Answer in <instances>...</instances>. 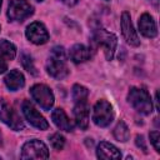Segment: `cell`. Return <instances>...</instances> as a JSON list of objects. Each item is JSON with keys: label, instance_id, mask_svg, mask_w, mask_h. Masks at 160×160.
Wrapping results in <instances>:
<instances>
[{"label": "cell", "instance_id": "cell-1", "mask_svg": "<svg viewBox=\"0 0 160 160\" xmlns=\"http://www.w3.org/2000/svg\"><path fill=\"white\" fill-rule=\"evenodd\" d=\"M45 68L46 72L56 80H62L69 75L66 54L62 46H54L51 49Z\"/></svg>", "mask_w": 160, "mask_h": 160}, {"label": "cell", "instance_id": "cell-2", "mask_svg": "<svg viewBox=\"0 0 160 160\" xmlns=\"http://www.w3.org/2000/svg\"><path fill=\"white\" fill-rule=\"evenodd\" d=\"M128 101L129 104L140 114L142 115H150L152 111V101L151 98L144 88H130L128 92Z\"/></svg>", "mask_w": 160, "mask_h": 160}, {"label": "cell", "instance_id": "cell-3", "mask_svg": "<svg viewBox=\"0 0 160 160\" xmlns=\"http://www.w3.org/2000/svg\"><path fill=\"white\" fill-rule=\"evenodd\" d=\"M91 41L96 46L102 48L106 60H112L115 50H116V45H118V38L115 34L109 32L105 29H96L92 32Z\"/></svg>", "mask_w": 160, "mask_h": 160}, {"label": "cell", "instance_id": "cell-4", "mask_svg": "<svg viewBox=\"0 0 160 160\" xmlns=\"http://www.w3.org/2000/svg\"><path fill=\"white\" fill-rule=\"evenodd\" d=\"M114 116V109L109 101L104 99L96 101L92 108V121L95 125L100 128H106L112 122Z\"/></svg>", "mask_w": 160, "mask_h": 160}, {"label": "cell", "instance_id": "cell-5", "mask_svg": "<svg viewBox=\"0 0 160 160\" xmlns=\"http://www.w3.org/2000/svg\"><path fill=\"white\" fill-rule=\"evenodd\" d=\"M0 120L15 131H20L25 126L20 115L5 99L0 100Z\"/></svg>", "mask_w": 160, "mask_h": 160}, {"label": "cell", "instance_id": "cell-6", "mask_svg": "<svg viewBox=\"0 0 160 160\" xmlns=\"http://www.w3.org/2000/svg\"><path fill=\"white\" fill-rule=\"evenodd\" d=\"M34 14V8L28 0H11L8 8L9 21H24Z\"/></svg>", "mask_w": 160, "mask_h": 160}, {"label": "cell", "instance_id": "cell-7", "mask_svg": "<svg viewBox=\"0 0 160 160\" xmlns=\"http://www.w3.org/2000/svg\"><path fill=\"white\" fill-rule=\"evenodd\" d=\"M30 95L32 100L44 110H50L54 105V92L45 84H35L30 88Z\"/></svg>", "mask_w": 160, "mask_h": 160}, {"label": "cell", "instance_id": "cell-8", "mask_svg": "<svg viewBox=\"0 0 160 160\" xmlns=\"http://www.w3.org/2000/svg\"><path fill=\"white\" fill-rule=\"evenodd\" d=\"M20 158L21 159H48L49 149L42 141L38 139H32L26 141L22 145Z\"/></svg>", "mask_w": 160, "mask_h": 160}, {"label": "cell", "instance_id": "cell-9", "mask_svg": "<svg viewBox=\"0 0 160 160\" xmlns=\"http://www.w3.org/2000/svg\"><path fill=\"white\" fill-rule=\"evenodd\" d=\"M21 110H22L25 119L30 122V125H32L34 128H36L39 130H48L49 129V122L45 120V118L35 109V106L29 100H25L21 104Z\"/></svg>", "mask_w": 160, "mask_h": 160}, {"label": "cell", "instance_id": "cell-10", "mask_svg": "<svg viewBox=\"0 0 160 160\" xmlns=\"http://www.w3.org/2000/svg\"><path fill=\"white\" fill-rule=\"evenodd\" d=\"M25 35H26L28 40L35 45H42V44L48 42V40H49V32H48L45 25L40 21L31 22L26 28Z\"/></svg>", "mask_w": 160, "mask_h": 160}, {"label": "cell", "instance_id": "cell-11", "mask_svg": "<svg viewBox=\"0 0 160 160\" xmlns=\"http://www.w3.org/2000/svg\"><path fill=\"white\" fill-rule=\"evenodd\" d=\"M120 26H121V34H122L125 41L131 46H139L140 45V40H139V36H138V34H136V31L134 29L132 22H131L130 14L128 11H124L121 14Z\"/></svg>", "mask_w": 160, "mask_h": 160}, {"label": "cell", "instance_id": "cell-12", "mask_svg": "<svg viewBox=\"0 0 160 160\" xmlns=\"http://www.w3.org/2000/svg\"><path fill=\"white\" fill-rule=\"evenodd\" d=\"M139 30L145 38H149V39H152L158 35L156 22L150 14L144 12L139 18Z\"/></svg>", "mask_w": 160, "mask_h": 160}, {"label": "cell", "instance_id": "cell-13", "mask_svg": "<svg viewBox=\"0 0 160 160\" xmlns=\"http://www.w3.org/2000/svg\"><path fill=\"white\" fill-rule=\"evenodd\" d=\"M72 112H74V118H75V124L82 130L88 129V126H89V114H90L88 102L86 101L75 102Z\"/></svg>", "mask_w": 160, "mask_h": 160}, {"label": "cell", "instance_id": "cell-14", "mask_svg": "<svg viewBox=\"0 0 160 160\" xmlns=\"http://www.w3.org/2000/svg\"><path fill=\"white\" fill-rule=\"evenodd\" d=\"M51 120H52V122L60 130H64V131H68V132L74 130V122L68 118L66 112L61 108H56V109L52 110V112H51Z\"/></svg>", "mask_w": 160, "mask_h": 160}, {"label": "cell", "instance_id": "cell-15", "mask_svg": "<svg viewBox=\"0 0 160 160\" xmlns=\"http://www.w3.org/2000/svg\"><path fill=\"white\" fill-rule=\"evenodd\" d=\"M4 82H5L6 88H8L10 91H16V90L21 89V88L25 85V78H24L22 72H20L19 70L14 69V70H10V71L5 75Z\"/></svg>", "mask_w": 160, "mask_h": 160}, {"label": "cell", "instance_id": "cell-16", "mask_svg": "<svg viewBox=\"0 0 160 160\" xmlns=\"http://www.w3.org/2000/svg\"><path fill=\"white\" fill-rule=\"evenodd\" d=\"M96 156L99 159H121V152L115 145L101 141L96 148Z\"/></svg>", "mask_w": 160, "mask_h": 160}, {"label": "cell", "instance_id": "cell-17", "mask_svg": "<svg viewBox=\"0 0 160 160\" xmlns=\"http://www.w3.org/2000/svg\"><path fill=\"white\" fill-rule=\"evenodd\" d=\"M69 56L75 64H80V62L88 61L91 58V52H90V49L88 46H85L82 44H75L70 49Z\"/></svg>", "mask_w": 160, "mask_h": 160}, {"label": "cell", "instance_id": "cell-18", "mask_svg": "<svg viewBox=\"0 0 160 160\" xmlns=\"http://www.w3.org/2000/svg\"><path fill=\"white\" fill-rule=\"evenodd\" d=\"M0 55L6 60H14L16 56V46L6 39H0Z\"/></svg>", "mask_w": 160, "mask_h": 160}, {"label": "cell", "instance_id": "cell-19", "mask_svg": "<svg viewBox=\"0 0 160 160\" xmlns=\"http://www.w3.org/2000/svg\"><path fill=\"white\" fill-rule=\"evenodd\" d=\"M112 134H114V138H115L118 141H121V142L128 141L129 138H130L129 128H128V125H126L122 120H120V121L116 124V126L114 128Z\"/></svg>", "mask_w": 160, "mask_h": 160}, {"label": "cell", "instance_id": "cell-20", "mask_svg": "<svg viewBox=\"0 0 160 160\" xmlns=\"http://www.w3.org/2000/svg\"><path fill=\"white\" fill-rule=\"evenodd\" d=\"M71 95H72V100L74 102H84L88 100V96H89V90L80 85V84H75L72 86V90H71Z\"/></svg>", "mask_w": 160, "mask_h": 160}, {"label": "cell", "instance_id": "cell-21", "mask_svg": "<svg viewBox=\"0 0 160 160\" xmlns=\"http://www.w3.org/2000/svg\"><path fill=\"white\" fill-rule=\"evenodd\" d=\"M21 64H22L24 69L28 72H30L31 75H38L36 68H35V65L32 62V59H31V56L29 54H26V52H22L21 54Z\"/></svg>", "mask_w": 160, "mask_h": 160}, {"label": "cell", "instance_id": "cell-22", "mask_svg": "<svg viewBox=\"0 0 160 160\" xmlns=\"http://www.w3.org/2000/svg\"><path fill=\"white\" fill-rule=\"evenodd\" d=\"M50 144H51V146H52L54 150H56V151L62 150V148L65 145V138L61 134L55 132V134H52L50 136Z\"/></svg>", "mask_w": 160, "mask_h": 160}, {"label": "cell", "instance_id": "cell-23", "mask_svg": "<svg viewBox=\"0 0 160 160\" xmlns=\"http://www.w3.org/2000/svg\"><path fill=\"white\" fill-rule=\"evenodd\" d=\"M149 138H150V142L152 144L156 152H160V134H159V131L158 130L151 131L149 134Z\"/></svg>", "mask_w": 160, "mask_h": 160}, {"label": "cell", "instance_id": "cell-24", "mask_svg": "<svg viewBox=\"0 0 160 160\" xmlns=\"http://www.w3.org/2000/svg\"><path fill=\"white\" fill-rule=\"evenodd\" d=\"M135 142H136V145H138L139 148L141 146V149H142L144 152H146V145H145V141H144V136H142V135H138Z\"/></svg>", "mask_w": 160, "mask_h": 160}, {"label": "cell", "instance_id": "cell-25", "mask_svg": "<svg viewBox=\"0 0 160 160\" xmlns=\"http://www.w3.org/2000/svg\"><path fill=\"white\" fill-rule=\"evenodd\" d=\"M8 70V64H6V59H4L1 55H0V74L5 72Z\"/></svg>", "mask_w": 160, "mask_h": 160}, {"label": "cell", "instance_id": "cell-26", "mask_svg": "<svg viewBox=\"0 0 160 160\" xmlns=\"http://www.w3.org/2000/svg\"><path fill=\"white\" fill-rule=\"evenodd\" d=\"M61 1H62L64 4H66V5H70V6H71V5H75V4L78 2V0H61Z\"/></svg>", "mask_w": 160, "mask_h": 160}, {"label": "cell", "instance_id": "cell-27", "mask_svg": "<svg viewBox=\"0 0 160 160\" xmlns=\"http://www.w3.org/2000/svg\"><path fill=\"white\" fill-rule=\"evenodd\" d=\"M154 6H155V9H158L159 8V0H149Z\"/></svg>", "mask_w": 160, "mask_h": 160}, {"label": "cell", "instance_id": "cell-28", "mask_svg": "<svg viewBox=\"0 0 160 160\" xmlns=\"http://www.w3.org/2000/svg\"><path fill=\"white\" fill-rule=\"evenodd\" d=\"M2 145V135H1V131H0V146Z\"/></svg>", "mask_w": 160, "mask_h": 160}, {"label": "cell", "instance_id": "cell-29", "mask_svg": "<svg viewBox=\"0 0 160 160\" xmlns=\"http://www.w3.org/2000/svg\"><path fill=\"white\" fill-rule=\"evenodd\" d=\"M1 4H2V0H0V10H1Z\"/></svg>", "mask_w": 160, "mask_h": 160}, {"label": "cell", "instance_id": "cell-30", "mask_svg": "<svg viewBox=\"0 0 160 160\" xmlns=\"http://www.w3.org/2000/svg\"><path fill=\"white\" fill-rule=\"evenodd\" d=\"M35 1H42V0H35Z\"/></svg>", "mask_w": 160, "mask_h": 160}, {"label": "cell", "instance_id": "cell-31", "mask_svg": "<svg viewBox=\"0 0 160 160\" xmlns=\"http://www.w3.org/2000/svg\"><path fill=\"white\" fill-rule=\"evenodd\" d=\"M106 1H108V0H106Z\"/></svg>", "mask_w": 160, "mask_h": 160}]
</instances>
